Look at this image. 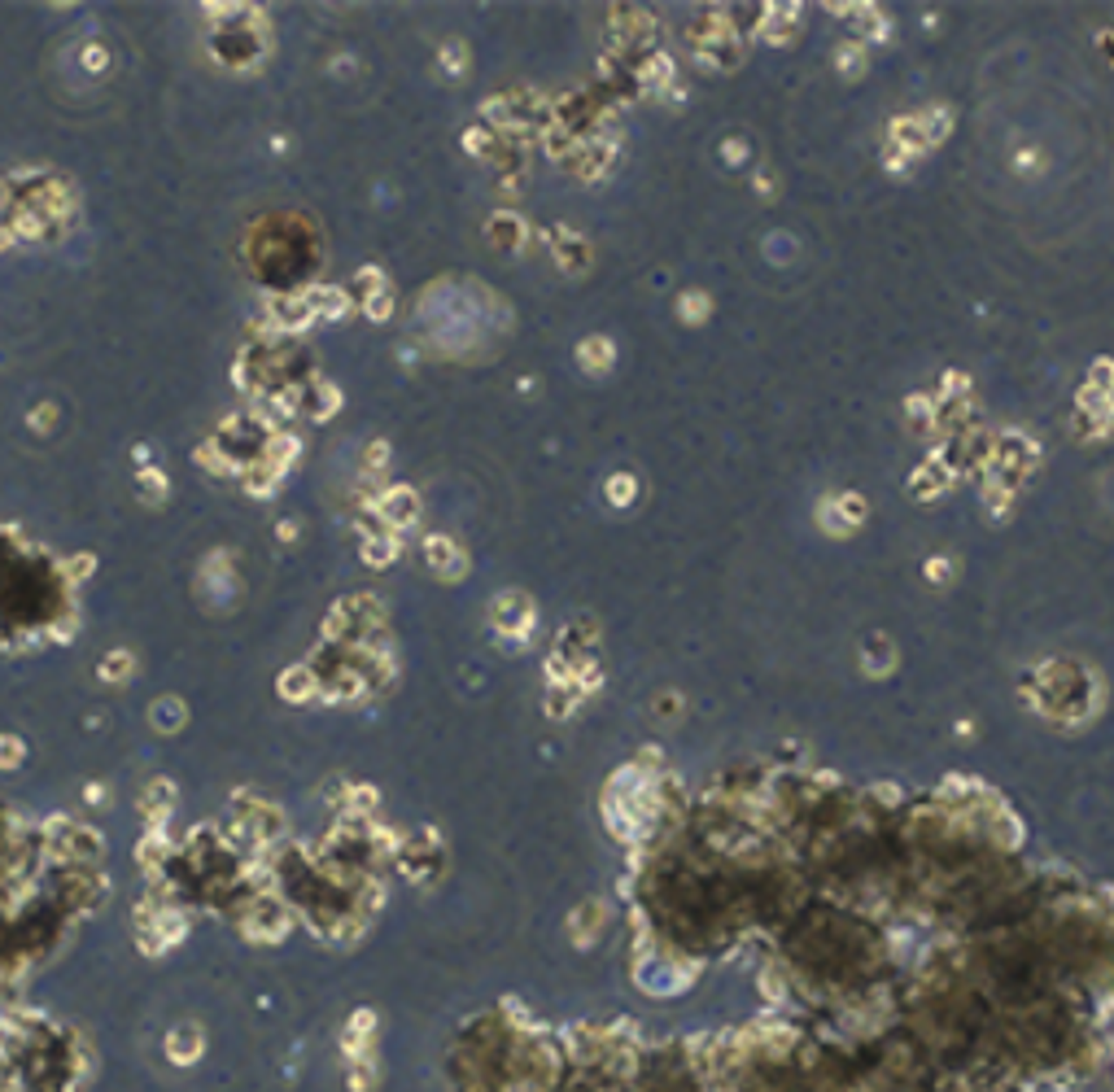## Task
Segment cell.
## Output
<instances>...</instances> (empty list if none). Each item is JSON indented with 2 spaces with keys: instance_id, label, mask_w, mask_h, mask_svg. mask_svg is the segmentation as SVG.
Segmentation results:
<instances>
[{
  "instance_id": "9c48e42d",
  "label": "cell",
  "mask_w": 1114,
  "mask_h": 1092,
  "mask_svg": "<svg viewBox=\"0 0 1114 1092\" xmlns=\"http://www.w3.org/2000/svg\"><path fill=\"white\" fill-rule=\"evenodd\" d=\"M390 468V446L385 442H371L367 451H363V477H381Z\"/></svg>"
},
{
  "instance_id": "ba28073f",
  "label": "cell",
  "mask_w": 1114,
  "mask_h": 1092,
  "mask_svg": "<svg viewBox=\"0 0 1114 1092\" xmlns=\"http://www.w3.org/2000/svg\"><path fill=\"white\" fill-rule=\"evenodd\" d=\"M140 494H145L149 503H162V499H166V477H162L158 468H149V464H140Z\"/></svg>"
},
{
  "instance_id": "30bf717a",
  "label": "cell",
  "mask_w": 1114,
  "mask_h": 1092,
  "mask_svg": "<svg viewBox=\"0 0 1114 1092\" xmlns=\"http://www.w3.org/2000/svg\"><path fill=\"white\" fill-rule=\"evenodd\" d=\"M390 310H394V297H390L385 288H381V293H367V297H363V315H367L371 323H385V319H390Z\"/></svg>"
},
{
  "instance_id": "7a4b0ae2",
  "label": "cell",
  "mask_w": 1114,
  "mask_h": 1092,
  "mask_svg": "<svg viewBox=\"0 0 1114 1092\" xmlns=\"http://www.w3.org/2000/svg\"><path fill=\"white\" fill-rule=\"evenodd\" d=\"M377 512L385 516V525H390V529H411V525L420 520V499H416V490L394 485V490H385V494H381Z\"/></svg>"
},
{
  "instance_id": "4fadbf2b",
  "label": "cell",
  "mask_w": 1114,
  "mask_h": 1092,
  "mask_svg": "<svg viewBox=\"0 0 1114 1092\" xmlns=\"http://www.w3.org/2000/svg\"><path fill=\"white\" fill-rule=\"evenodd\" d=\"M127 668H132V651H114L110 660H101V673H105L110 682H123Z\"/></svg>"
},
{
  "instance_id": "e0dca14e",
  "label": "cell",
  "mask_w": 1114,
  "mask_h": 1092,
  "mask_svg": "<svg viewBox=\"0 0 1114 1092\" xmlns=\"http://www.w3.org/2000/svg\"><path fill=\"white\" fill-rule=\"evenodd\" d=\"M84 66H88V71H101V66H105V53H101V49H88V53H84Z\"/></svg>"
},
{
  "instance_id": "3957f363",
  "label": "cell",
  "mask_w": 1114,
  "mask_h": 1092,
  "mask_svg": "<svg viewBox=\"0 0 1114 1092\" xmlns=\"http://www.w3.org/2000/svg\"><path fill=\"white\" fill-rule=\"evenodd\" d=\"M341 407V390L336 385H328V381H306V394H302V411L306 416H315V420H328L332 411Z\"/></svg>"
},
{
  "instance_id": "52a82bcc",
  "label": "cell",
  "mask_w": 1114,
  "mask_h": 1092,
  "mask_svg": "<svg viewBox=\"0 0 1114 1092\" xmlns=\"http://www.w3.org/2000/svg\"><path fill=\"white\" fill-rule=\"evenodd\" d=\"M499 625H503L507 634L529 629V599H520V594H503V599H499Z\"/></svg>"
},
{
  "instance_id": "8fae6325",
  "label": "cell",
  "mask_w": 1114,
  "mask_h": 1092,
  "mask_svg": "<svg viewBox=\"0 0 1114 1092\" xmlns=\"http://www.w3.org/2000/svg\"><path fill=\"white\" fill-rule=\"evenodd\" d=\"M153 721H158V730H175V725L184 721V703H180V699H158Z\"/></svg>"
},
{
  "instance_id": "5bb4252c",
  "label": "cell",
  "mask_w": 1114,
  "mask_h": 1092,
  "mask_svg": "<svg viewBox=\"0 0 1114 1092\" xmlns=\"http://www.w3.org/2000/svg\"><path fill=\"white\" fill-rule=\"evenodd\" d=\"M92 564H97L92 555H75V560L66 564V577H71V581H84V577L92 573Z\"/></svg>"
},
{
  "instance_id": "9a60e30c",
  "label": "cell",
  "mask_w": 1114,
  "mask_h": 1092,
  "mask_svg": "<svg viewBox=\"0 0 1114 1092\" xmlns=\"http://www.w3.org/2000/svg\"><path fill=\"white\" fill-rule=\"evenodd\" d=\"M23 761V743L18 739H0V765H18Z\"/></svg>"
},
{
  "instance_id": "2e32d148",
  "label": "cell",
  "mask_w": 1114,
  "mask_h": 1092,
  "mask_svg": "<svg viewBox=\"0 0 1114 1092\" xmlns=\"http://www.w3.org/2000/svg\"><path fill=\"white\" fill-rule=\"evenodd\" d=\"M58 420V407H40V411H31V429L40 424V433H49V424Z\"/></svg>"
},
{
  "instance_id": "5b68a950",
  "label": "cell",
  "mask_w": 1114,
  "mask_h": 1092,
  "mask_svg": "<svg viewBox=\"0 0 1114 1092\" xmlns=\"http://www.w3.org/2000/svg\"><path fill=\"white\" fill-rule=\"evenodd\" d=\"M363 560H367L371 568H385V564H394V560H398V529H385V533H371V538H363Z\"/></svg>"
},
{
  "instance_id": "7c38bea8",
  "label": "cell",
  "mask_w": 1114,
  "mask_h": 1092,
  "mask_svg": "<svg viewBox=\"0 0 1114 1092\" xmlns=\"http://www.w3.org/2000/svg\"><path fill=\"white\" fill-rule=\"evenodd\" d=\"M171 800H175V791H171L166 783H153V787H149V796H145V809H149V817L158 822V817L166 813V804H171Z\"/></svg>"
},
{
  "instance_id": "ac0fdd59",
  "label": "cell",
  "mask_w": 1114,
  "mask_h": 1092,
  "mask_svg": "<svg viewBox=\"0 0 1114 1092\" xmlns=\"http://www.w3.org/2000/svg\"><path fill=\"white\" fill-rule=\"evenodd\" d=\"M275 533H280V538H284V542H293V538H297V525H293V520H284V525H280V529H275Z\"/></svg>"
},
{
  "instance_id": "6da1fadb",
  "label": "cell",
  "mask_w": 1114,
  "mask_h": 1092,
  "mask_svg": "<svg viewBox=\"0 0 1114 1092\" xmlns=\"http://www.w3.org/2000/svg\"><path fill=\"white\" fill-rule=\"evenodd\" d=\"M262 310H267L275 336H293V332H302V328L315 323V306H310L306 288H302V293H267V297H262Z\"/></svg>"
},
{
  "instance_id": "8992f818",
  "label": "cell",
  "mask_w": 1114,
  "mask_h": 1092,
  "mask_svg": "<svg viewBox=\"0 0 1114 1092\" xmlns=\"http://www.w3.org/2000/svg\"><path fill=\"white\" fill-rule=\"evenodd\" d=\"M425 551H429V564H433L442 577H459V573H464V555L455 551L451 538H429Z\"/></svg>"
},
{
  "instance_id": "277c9868",
  "label": "cell",
  "mask_w": 1114,
  "mask_h": 1092,
  "mask_svg": "<svg viewBox=\"0 0 1114 1092\" xmlns=\"http://www.w3.org/2000/svg\"><path fill=\"white\" fill-rule=\"evenodd\" d=\"M306 297H310V306H315V319H323V323H332V319H341V315L350 310V293H345V288H332V284L306 288Z\"/></svg>"
}]
</instances>
